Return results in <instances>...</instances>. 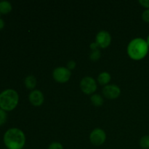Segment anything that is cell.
Segmentation results:
<instances>
[{"label": "cell", "instance_id": "obj_1", "mask_svg": "<svg viewBox=\"0 0 149 149\" xmlns=\"http://www.w3.org/2000/svg\"><path fill=\"white\" fill-rule=\"evenodd\" d=\"M149 46L146 40L143 38H135L128 44L127 55L133 61H141L148 54Z\"/></svg>", "mask_w": 149, "mask_h": 149}, {"label": "cell", "instance_id": "obj_2", "mask_svg": "<svg viewBox=\"0 0 149 149\" xmlns=\"http://www.w3.org/2000/svg\"><path fill=\"white\" fill-rule=\"evenodd\" d=\"M3 140L8 149H23L26 143L24 132L18 128H10L6 131Z\"/></svg>", "mask_w": 149, "mask_h": 149}, {"label": "cell", "instance_id": "obj_3", "mask_svg": "<svg viewBox=\"0 0 149 149\" xmlns=\"http://www.w3.org/2000/svg\"><path fill=\"white\" fill-rule=\"evenodd\" d=\"M19 101L17 92L13 89H7L0 93V109L10 111L15 109Z\"/></svg>", "mask_w": 149, "mask_h": 149}, {"label": "cell", "instance_id": "obj_4", "mask_svg": "<svg viewBox=\"0 0 149 149\" xmlns=\"http://www.w3.org/2000/svg\"><path fill=\"white\" fill-rule=\"evenodd\" d=\"M80 89L86 95H93L97 90V81L91 77H85L80 81Z\"/></svg>", "mask_w": 149, "mask_h": 149}, {"label": "cell", "instance_id": "obj_5", "mask_svg": "<svg viewBox=\"0 0 149 149\" xmlns=\"http://www.w3.org/2000/svg\"><path fill=\"white\" fill-rule=\"evenodd\" d=\"M71 77V71L66 67L60 66L55 68L52 72V77L58 83H66Z\"/></svg>", "mask_w": 149, "mask_h": 149}, {"label": "cell", "instance_id": "obj_6", "mask_svg": "<svg viewBox=\"0 0 149 149\" xmlns=\"http://www.w3.org/2000/svg\"><path fill=\"white\" fill-rule=\"evenodd\" d=\"M106 140V134L103 130L95 128L90 135V141L93 146H100L103 145Z\"/></svg>", "mask_w": 149, "mask_h": 149}, {"label": "cell", "instance_id": "obj_7", "mask_svg": "<svg viewBox=\"0 0 149 149\" xmlns=\"http://www.w3.org/2000/svg\"><path fill=\"white\" fill-rule=\"evenodd\" d=\"M103 94L106 98L114 100L120 95L121 89L116 84H108L103 88Z\"/></svg>", "mask_w": 149, "mask_h": 149}, {"label": "cell", "instance_id": "obj_8", "mask_svg": "<svg viewBox=\"0 0 149 149\" xmlns=\"http://www.w3.org/2000/svg\"><path fill=\"white\" fill-rule=\"evenodd\" d=\"M95 42L100 48H107L111 43V36L106 31H100L96 35Z\"/></svg>", "mask_w": 149, "mask_h": 149}, {"label": "cell", "instance_id": "obj_9", "mask_svg": "<svg viewBox=\"0 0 149 149\" xmlns=\"http://www.w3.org/2000/svg\"><path fill=\"white\" fill-rule=\"evenodd\" d=\"M29 100L30 103L34 106H41L45 101L44 95L40 90H32L29 95Z\"/></svg>", "mask_w": 149, "mask_h": 149}, {"label": "cell", "instance_id": "obj_10", "mask_svg": "<svg viewBox=\"0 0 149 149\" xmlns=\"http://www.w3.org/2000/svg\"><path fill=\"white\" fill-rule=\"evenodd\" d=\"M111 79V74L109 73L106 72V71H104V72L100 73V74L97 77V82L102 86H106L109 84V83L110 82Z\"/></svg>", "mask_w": 149, "mask_h": 149}, {"label": "cell", "instance_id": "obj_11", "mask_svg": "<svg viewBox=\"0 0 149 149\" xmlns=\"http://www.w3.org/2000/svg\"><path fill=\"white\" fill-rule=\"evenodd\" d=\"M24 83L26 88L29 90H34V88L36 86V79L33 75L27 76L25 79Z\"/></svg>", "mask_w": 149, "mask_h": 149}, {"label": "cell", "instance_id": "obj_12", "mask_svg": "<svg viewBox=\"0 0 149 149\" xmlns=\"http://www.w3.org/2000/svg\"><path fill=\"white\" fill-rule=\"evenodd\" d=\"M90 101L93 106H96V107H100V106H103V103H104V99L100 95L93 94L90 97Z\"/></svg>", "mask_w": 149, "mask_h": 149}, {"label": "cell", "instance_id": "obj_13", "mask_svg": "<svg viewBox=\"0 0 149 149\" xmlns=\"http://www.w3.org/2000/svg\"><path fill=\"white\" fill-rule=\"evenodd\" d=\"M13 9L12 4L8 1H0V13L1 14H7L10 13Z\"/></svg>", "mask_w": 149, "mask_h": 149}, {"label": "cell", "instance_id": "obj_14", "mask_svg": "<svg viewBox=\"0 0 149 149\" xmlns=\"http://www.w3.org/2000/svg\"><path fill=\"white\" fill-rule=\"evenodd\" d=\"M140 146L143 149H149V135H144L140 140Z\"/></svg>", "mask_w": 149, "mask_h": 149}, {"label": "cell", "instance_id": "obj_15", "mask_svg": "<svg viewBox=\"0 0 149 149\" xmlns=\"http://www.w3.org/2000/svg\"><path fill=\"white\" fill-rule=\"evenodd\" d=\"M101 57V54H100V51L99 49L97 50H94L92 51L90 55V58L91 61H98L99 59Z\"/></svg>", "mask_w": 149, "mask_h": 149}, {"label": "cell", "instance_id": "obj_16", "mask_svg": "<svg viewBox=\"0 0 149 149\" xmlns=\"http://www.w3.org/2000/svg\"><path fill=\"white\" fill-rule=\"evenodd\" d=\"M7 115L5 111L0 109V125H2L5 123L6 121H7Z\"/></svg>", "mask_w": 149, "mask_h": 149}, {"label": "cell", "instance_id": "obj_17", "mask_svg": "<svg viewBox=\"0 0 149 149\" xmlns=\"http://www.w3.org/2000/svg\"><path fill=\"white\" fill-rule=\"evenodd\" d=\"M47 149H64L63 146L59 142H52L49 144Z\"/></svg>", "mask_w": 149, "mask_h": 149}, {"label": "cell", "instance_id": "obj_18", "mask_svg": "<svg viewBox=\"0 0 149 149\" xmlns=\"http://www.w3.org/2000/svg\"><path fill=\"white\" fill-rule=\"evenodd\" d=\"M142 19L143 21L146 22V23H149V9L146 10L142 13Z\"/></svg>", "mask_w": 149, "mask_h": 149}, {"label": "cell", "instance_id": "obj_19", "mask_svg": "<svg viewBox=\"0 0 149 149\" xmlns=\"http://www.w3.org/2000/svg\"><path fill=\"white\" fill-rule=\"evenodd\" d=\"M76 65H77V64H76V62L74 61H70L69 62H68V63H67V68H68V69L71 71V70H73L74 69V68H76Z\"/></svg>", "mask_w": 149, "mask_h": 149}, {"label": "cell", "instance_id": "obj_20", "mask_svg": "<svg viewBox=\"0 0 149 149\" xmlns=\"http://www.w3.org/2000/svg\"><path fill=\"white\" fill-rule=\"evenodd\" d=\"M139 4L145 8L149 9V0H139Z\"/></svg>", "mask_w": 149, "mask_h": 149}, {"label": "cell", "instance_id": "obj_21", "mask_svg": "<svg viewBox=\"0 0 149 149\" xmlns=\"http://www.w3.org/2000/svg\"><path fill=\"white\" fill-rule=\"evenodd\" d=\"M90 49H92V51L97 50V49H98V48L100 47L98 46V45H97V44L95 42H93V43H91V45H90Z\"/></svg>", "mask_w": 149, "mask_h": 149}, {"label": "cell", "instance_id": "obj_22", "mask_svg": "<svg viewBox=\"0 0 149 149\" xmlns=\"http://www.w3.org/2000/svg\"><path fill=\"white\" fill-rule=\"evenodd\" d=\"M4 21L3 19L0 18V30H1V29L4 28Z\"/></svg>", "mask_w": 149, "mask_h": 149}, {"label": "cell", "instance_id": "obj_23", "mask_svg": "<svg viewBox=\"0 0 149 149\" xmlns=\"http://www.w3.org/2000/svg\"><path fill=\"white\" fill-rule=\"evenodd\" d=\"M146 42H147V43H148V46H149V35H148V38H147V40H146Z\"/></svg>", "mask_w": 149, "mask_h": 149}, {"label": "cell", "instance_id": "obj_24", "mask_svg": "<svg viewBox=\"0 0 149 149\" xmlns=\"http://www.w3.org/2000/svg\"><path fill=\"white\" fill-rule=\"evenodd\" d=\"M0 15H1V13H0Z\"/></svg>", "mask_w": 149, "mask_h": 149}]
</instances>
